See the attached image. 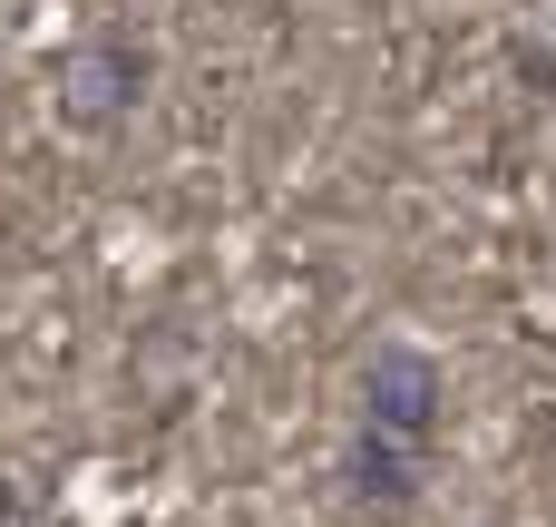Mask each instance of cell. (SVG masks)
I'll return each instance as SVG.
<instances>
[{"mask_svg": "<svg viewBox=\"0 0 556 527\" xmlns=\"http://www.w3.org/2000/svg\"><path fill=\"white\" fill-rule=\"evenodd\" d=\"M342 499H352L362 518H401V509L420 499V460L391 450V440H362V430H352V450H342Z\"/></svg>", "mask_w": 556, "mask_h": 527, "instance_id": "obj_3", "label": "cell"}, {"mask_svg": "<svg viewBox=\"0 0 556 527\" xmlns=\"http://www.w3.org/2000/svg\"><path fill=\"white\" fill-rule=\"evenodd\" d=\"M0 527H39V518H29V499H0Z\"/></svg>", "mask_w": 556, "mask_h": 527, "instance_id": "obj_4", "label": "cell"}, {"mask_svg": "<svg viewBox=\"0 0 556 527\" xmlns=\"http://www.w3.org/2000/svg\"><path fill=\"white\" fill-rule=\"evenodd\" d=\"M352 401H362V440H391V450L430 460V440H440V362L420 342H371Z\"/></svg>", "mask_w": 556, "mask_h": 527, "instance_id": "obj_1", "label": "cell"}, {"mask_svg": "<svg viewBox=\"0 0 556 527\" xmlns=\"http://www.w3.org/2000/svg\"><path fill=\"white\" fill-rule=\"evenodd\" d=\"M147 98V49L137 39H68L59 49V108H68V127H117L127 108Z\"/></svg>", "mask_w": 556, "mask_h": 527, "instance_id": "obj_2", "label": "cell"}]
</instances>
